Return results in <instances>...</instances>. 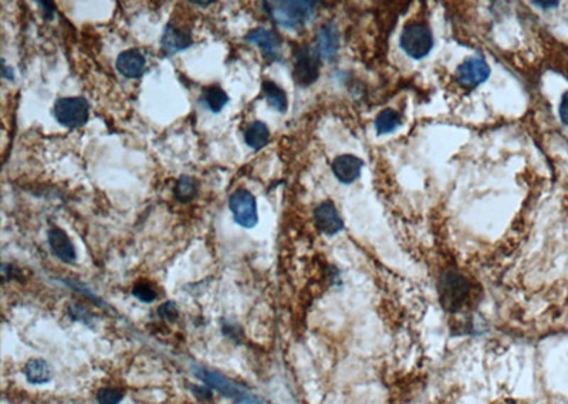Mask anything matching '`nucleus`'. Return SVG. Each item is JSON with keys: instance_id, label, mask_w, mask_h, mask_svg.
Returning a JSON list of instances; mask_svg holds the SVG:
<instances>
[{"instance_id": "39448f33", "label": "nucleus", "mask_w": 568, "mask_h": 404, "mask_svg": "<svg viewBox=\"0 0 568 404\" xmlns=\"http://www.w3.org/2000/svg\"><path fill=\"white\" fill-rule=\"evenodd\" d=\"M53 115L55 120L70 129L82 128L89 119V102L84 96H62L54 102Z\"/></svg>"}, {"instance_id": "2eb2a0df", "label": "nucleus", "mask_w": 568, "mask_h": 404, "mask_svg": "<svg viewBox=\"0 0 568 404\" xmlns=\"http://www.w3.org/2000/svg\"><path fill=\"white\" fill-rule=\"evenodd\" d=\"M47 242L51 252L62 262H72L77 258L75 247L68 234L60 227H53L47 232Z\"/></svg>"}, {"instance_id": "7ed1b4c3", "label": "nucleus", "mask_w": 568, "mask_h": 404, "mask_svg": "<svg viewBox=\"0 0 568 404\" xmlns=\"http://www.w3.org/2000/svg\"><path fill=\"white\" fill-rule=\"evenodd\" d=\"M439 298L446 310L457 312L470 298L469 281L456 271L444 272L439 279Z\"/></svg>"}, {"instance_id": "393cba45", "label": "nucleus", "mask_w": 568, "mask_h": 404, "mask_svg": "<svg viewBox=\"0 0 568 404\" xmlns=\"http://www.w3.org/2000/svg\"><path fill=\"white\" fill-rule=\"evenodd\" d=\"M558 115H559L561 122L565 126H568V91H565L561 96V102L558 106Z\"/></svg>"}, {"instance_id": "f03ea898", "label": "nucleus", "mask_w": 568, "mask_h": 404, "mask_svg": "<svg viewBox=\"0 0 568 404\" xmlns=\"http://www.w3.org/2000/svg\"><path fill=\"white\" fill-rule=\"evenodd\" d=\"M433 34L430 27L422 21H410L408 23L399 37V45L402 51L413 58L422 60L429 55L433 48Z\"/></svg>"}, {"instance_id": "a878e982", "label": "nucleus", "mask_w": 568, "mask_h": 404, "mask_svg": "<svg viewBox=\"0 0 568 404\" xmlns=\"http://www.w3.org/2000/svg\"><path fill=\"white\" fill-rule=\"evenodd\" d=\"M40 6H41V9H43V11H44V17L47 18V20H53L54 18V14H55V11H57V7H55V4L53 3V1H48V0H40V1H37Z\"/></svg>"}, {"instance_id": "9d476101", "label": "nucleus", "mask_w": 568, "mask_h": 404, "mask_svg": "<svg viewBox=\"0 0 568 404\" xmlns=\"http://www.w3.org/2000/svg\"><path fill=\"white\" fill-rule=\"evenodd\" d=\"M312 215L318 231H321L325 235H335L337 232L344 230V221L335 204L331 200L321 201L314 208Z\"/></svg>"}, {"instance_id": "aec40b11", "label": "nucleus", "mask_w": 568, "mask_h": 404, "mask_svg": "<svg viewBox=\"0 0 568 404\" xmlns=\"http://www.w3.org/2000/svg\"><path fill=\"white\" fill-rule=\"evenodd\" d=\"M199 193V181L192 177L182 174L178 177L175 186H173V196L179 203H189L192 201Z\"/></svg>"}, {"instance_id": "1a4fd4ad", "label": "nucleus", "mask_w": 568, "mask_h": 404, "mask_svg": "<svg viewBox=\"0 0 568 404\" xmlns=\"http://www.w3.org/2000/svg\"><path fill=\"white\" fill-rule=\"evenodd\" d=\"M244 41L256 45L263 52V57L268 61L278 62L283 60V57H281L283 40L273 30L263 28V27L253 28L244 35Z\"/></svg>"}, {"instance_id": "f257e3e1", "label": "nucleus", "mask_w": 568, "mask_h": 404, "mask_svg": "<svg viewBox=\"0 0 568 404\" xmlns=\"http://www.w3.org/2000/svg\"><path fill=\"white\" fill-rule=\"evenodd\" d=\"M263 10L271 21L287 30L302 28L315 13V1H263Z\"/></svg>"}, {"instance_id": "b1692460", "label": "nucleus", "mask_w": 568, "mask_h": 404, "mask_svg": "<svg viewBox=\"0 0 568 404\" xmlns=\"http://www.w3.org/2000/svg\"><path fill=\"white\" fill-rule=\"evenodd\" d=\"M158 316L165 319V320L173 322L179 316V309H178V306H176V303L173 301H169V302H165L163 305H160L158 308Z\"/></svg>"}, {"instance_id": "dca6fc26", "label": "nucleus", "mask_w": 568, "mask_h": 404, "mask_svg": "<svg viewBox=\"0 0 568 404\" xmlns=\"http://www.w3.org/2000/svg\"><path fill=\"white\" fill-rule=\"evenodd\" d=\"M27 381L31 384H44L53 378V369L44 359H30L23 370Z\"/></svg>"}, {"instance_id": "20e7f679", "label": "nucleus", "mask_w": 568, "mask_h": 404, "mask_svg": "<svg viewBox=\"0 0 568 404\" xmlns=\"http://www.w3.org/2000/svg\"><path fill=\"white\" fill-rule=\"evenodd\" d=\"M293 78L300 86H310L320 77L321 55L317 47L310 44H298L293 52Z\"/></svg>"}, {"instance_id": "a211bd4d", "label": "nucleus", "mask_w": 568, "mask_h": 404, "mask_svg": "<svg viewBox=\"0 0 568 404\" xmlns=\"http://www.w3.org/2000/svg\"><path fill=\"white\" fill-rule=\"evenodd\" d=\"M244 142L248 147L253 150H260L263 149L270 139V129L268 126L261 122V120H253L246 129H244Z\"/></svg>"}, {"instance_id": "9b49d317", "label": "nucleus", "mask_w": 568, "mask_h": 404, "mask_svg": "<svg viewBox=\"0 0 568 404\" xmlns=\"http://www.w3.org/2000/svg\"><path fill=\"white\" fill-rule=\"evenodd\" d=\"M193 45L192 31L186 27L176 26L173 23L166 24L160 37V48L166 55L178 54Z\"/></svg>"}, {"instance_id": "5701e85b", "label": "nucleus", "mask_w": 568, "mask_h": 404, "mask_svg": "<svg viewBox=\"0 0 568 404\" xmlns=\"http://www.w3.org/2000/svg\"><path fill=\"white\" fill-rule=\"evenodd\" d=\"M122 397V393L112 387H104L97 393L98 404H119Z\"/></svg>"}, {"instance_id": "6e6552de", "label": "nucleus", "mask_w": 568, "mask_h": 404, "mask_svg": "<svg viewBox=\"0 0 568 404\" xmlns=\"http://www.w3.org/2000/svg\"><path fill=\"white\" fill-rule=\"evenodd\" d=\"M490 72L487 61L480 55H473L464 58L456 68V79L466 88H476L488 79Z\"/></svg>"}, {"instance_id": "4468645a", "label": "nucleus", "mask_w": 568, "mask_h": 404, "mask_svg": "<svg viewBox=\"0 0 568 404\" xmlns=\"http://www.w3.org/2000/svg\"><path fill=\"white\" fill-rule=\"evenodd\" d=\"M317 50L321 60L334 61L339 50V33L332 21L322 24L317 31Z\"/></svg>"}, {"instance_id": "6ab92c4d", "label": "nucleus", "mask_w": 568, "mask_h": 404, "mask_svg": "<svg viewBox=\"0 0 568 404\" xmlns=\"http://www.w3.org/2000/svg\"><path fill=\"white\" fill-rule=\"evenodd\" d=\"M200 102L213 113L220 112L229 102L227 92L219 85H209L202 89Z\"/></svg>"}, {"instance_id": "f3484780", "label": "nucleus", "mask_w": 568, "mask_h": 404, "mask_svg": "<svg viewBox=\"0 0 568 404\" xmlns=\"http://www.w3.org/2000/svg\"><path fill=\"white\" fill-rule=\"evenodd\" d=\"M261 91L267 101V103L280 113H285L288 109V99L287 92L274 81L264 79L261 82Z\"/></svg>"}, {"instance_id": "bb28decb", "label": "nucleus", "mask_w": 568, "mask_h": 404, "mask_svg": "<svg viewBox=\"0 0 568 404\" xmlns=\"http://www.w3.org/2000/svg\"><path fill=\"white\" fill-rule=\"evenodd\" d=\"M1 77H3L4 79L14 81V71L11 69V67H9V65L4 62V60H1Z\"/></svg>"}, {"instance_id": "0eeeda50", "label": "nucleus", "mask_w": 568, "mask_h": 404, "mask_svg": "<svg viewBox=\"0 0 568 404\" xmlns=\"http://www.w3.org/2000/svg\"><path fill=\"white\" fill-rule=\"evenodd\" d=\"M196 374L209 387L214 388L220 394L229 397L230 400H233V401H236L239 404H258V400L253 394H250L243 387H240L234 381L223 377L219 373H214V371H210V370H206V369H199L196 371Z\"/></svg>"}, {"instance_id": "412c9836", "label": "nucleus", "mask_w": 568, "mask_h": 404, "mask_svg": "<svg viewBox=\"0 0 568 404\" xmlns=\"http://www.w3.org/2000/svg\"><path fill=\"white\" fill-rule=\"evenodd\" d=\"M373 126L378 135L392 133L400 126V115L392 108H385L376 115Z\"/></svg>"}, {"instance_id": "423d86ee", "label": "nucleus", "mask_w": 568, "mask_h": 404, "mask_svg": "<svg viewBox=\"0 0 568 404\" xmlns=\"http://www.w3.org/2000/svg\"><path fill=\"white\" fill-rule=\"evenodd\" d=\"M229 210L234 221L243 228H253L258 223L257 201L254 194L247 189H236L229 197Z\"/></svg>"}, {"instance_id": "f8f14e48", "label": "nucleus", "mask_w": 568, "mask_h": 404, "mask_svg": "<svg viewBox=\"0 0 568 404\" xmlns=\"http://www.w3.org/2000/svg\"><path fill=\"white\" fill-rule=\"evenodd\" d=\"M115 68L122 77L136 79L146 71V58L138 48H129L119 52L115 60Z\"/></svg>"}, {"instance_id": "4be33fe9", "label": "nucleus", "mask_w": 568, "mask_h": 404, "mask_svg": "<svg viewBox=\"0 0 568 404\" xmlns=\"http://www.w3.org/2000/svg\"><path fill=\"white\" fill-rule=\"evenodd\" d=\"M132 295L139 299L143 303H149L153 302L158 298V293L155 291V288L152 286V284H149L148 281H138L133 288H132Z\"/></svg>"}, {"instance_id": "c85d7f7f", "label": "nucleus", "mask_w": 568, "mask_h": 404, "mask_svg": "<svg viewBox=\"0 0 568 404\" xmlns=\"http://www.w3.org/2000/svg\"><path fill=\"white\" fill-rule=\"evenodd\" d=\"M216 1H197V0H192L190 1V4H195V6H203V7H206V6H210V4H214Z\"/></svg>"}, {"instance_id": "ddd939ff", "label": "nucleus", "mask_w": 568, "mask_h": 404, "mask_svg": "<svg viewBox=\"0 0 568 404\" xmlns=\"http://www.w3.org/2000/svg\"><path fill=\"white\" fill-rule=\"evenodd\" d=\"M364 167L362 159L355 155H339L331 163V170L337 180L342 184H351L361 177Z\"/></svg>"}, {"instance_id": "cd10ccee", "label": "nucleus", "mask_w": 568, "mask_h": 404, "mask_svg": "<svg viewBox=\"0 0 568 404\" xmlns=\"http://www.w3.org/2000/svg\"><path fill=\"white\" fill-rule=\"evenodd\" d=\"M531 4H534V6H538L540 9H544V10H547V9H555L559 3L558 1H537V0H534V1H531Z\"/></svg>"}]
</instances>
